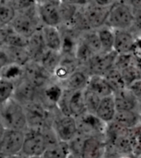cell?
<instances>
[{"label":"cell","mask_w":141,"mask_h":158,"mask_svg":"<svg viewBox=\"0 0 141 158\" xmlns=\"http://www.w3.org/2000/svg\"><path fill=\"white\" fill-rule=\"evenodd\" d=\"M116 111L117 109L115 107L114 95L111 94L101 98L100 103L94 114L103 122L110 123L114 119Z\"/></svg>","instance_id":"obj_17"},{"label":"cell","mask_w":141,"mask_h":158,"mask_svg":"<svg viewBox=\"0 0 141 158\" xmlns=\"http://www.w3.org/2000/svg\"><path fill=\"white\" fill-rule=\"evenodd\" d=\"M22 74L27 78L38 90H41L53 81V75L41 63L36 60H30L22 67Z\"/></svg>","instance_id":"obj_8"},{"label":"cell","mask_w":141,"mask_h":158,"mask_svg":"<svg viewBox=\"0 0 141 158\" xmlns=\"http://www.w3.org/2000/svg\"><path fill=\"white\" fill-rule=\"evenodd\" d=\"M103 75L114 92L126 87V83L122 75V73L117 68H111L110 70H107Z\"/></svg>","instance_id":"obj_25"},{"label":"cell","mask_w":141,"mask_h":158,"mask_svg":"<svg viewBox=\"0 0 141 158\" xmlns=\"http://www.w3.org/2000/svg\"><path fill=\"white\" fill-rule=\"evenodd\" d=\"M0 122L6 129L26 131L28 128L24 106L13 97L0 104Z\"/></svg>","instance_id":"obj_1"},{"label":"cell","mask_w":141,"mask_h":158,"mask_svg":"<svg viewBox=\"0 0 141 158\" xmlns=\"http://www.w3.org/2000/svg\"><path fill=\"white\" fill-rule=\"evenodd\" d=\"M97 32L100 40L102 52H111L114 51L115 30L104 25L97 29Z\"/></svg>","instance_id":"obj_23"},{"label":"cell","mask_w":141,"mask_h":158,"mask_svg":"<svg viewBox=\"0 0 141 158\" xmlns=\"http://www.w3.org/2000/svg\"><path fill=\"white\" fill-rule=\"evenodd\" d=\"M48 143L42 129L28 128L25 131V137L20 156L26 157H42Z\"/></svg>","instance_id":"obj_5"},{"label":"cell","mask_w":141,"mask_h":158,"mask_svg":"<svg viewBox=\"0 0 141 158\" xmlns=\"http://www.w3.org/2000/svg\"><path fill=\"white\" fill-rule=\"evenodd\" d=\"M105 146L98 136L87 135L85 137L82 157H99L105 154Z\"/></svg>","instance_id":"obj_19"},{"label":"cell","mask_w":141,"mask_h":158,"mask_svg":"<svg viewBox=\"0 0 141 158\" xmlns=\"http://www.w3.org/2000/svg\"><path fill=\"white\" fill-rule=\"evenodd\" d=\"M9 65H11L10 59L8 56V52L6 50V47H0V74H2L3 70L6 68H8Z\"/></svg>","instance_id":"obj_32"},{"label":"cell","mask_w":141,"mask_h":158,"mask_svg":"<svg viewBox=\"0 0 141 158\" xmlns=\"http://www.w3.org/2000/svg\"><path fill=\"white\" fill-rule=\"evenodd\" d=\"M131 6L135 12L141 10V0H124Z\"/></svg>","instance_id":"obj_34"},{"label":"cell","mask_w":141,"mask_h":158,"mask_svg":"<svg viewBox=\"0 0 141 158\" xmlns=\"http://www.w3.org/2000/svg\"><path fill=\"white\" fill-rule=\"evenodd\" d=\"M51 127L59 140L66 143L72 140L79 132L77 118L72 115L61 114L59 110L58 114L52 118Z\"/></svg>","instance_id":"obj_6"},{"label":"cell","mask_w":141,"mask_h":158,"mask_svg":"<svg viewBox=\"0 0 141 158\" xmlns=\"http://www.w3.org/2000/svg\"><path fill=\"white\" fill-rule=\"evenodd\" d=\"M83 96H84V101L87 113L94 114L98 104L100 103L102 97L88 88L83 89Z\"/></svg>","instance_id":"obj_31"},{"label":"cell","mask_w":141,"mask_h":158,"mask_svg":"<svg viewBox=\"0 0 141 158\" xmlns=\"http://www.w3.org/2000/svg\"><path fill=\"white\" fill-rule=\"evenodd\" d=\"M62 53L59 52H55L52 50L47 49L43 56L41 57L39 62L46 68L50 73H51L53 75L54 70L59 65L60 60H61Z\"/></svg>","instance_id":"obj_26"},{"label":"cell","mask_w":141,"mask_h":158,"mask_svg":"<svg viewBox=\"0 0 141 158\" xmlns=\"http://www.w3.org/2000/svg\"><path fill=\"white\" fill-rule=\"evenodd\" d=\"M37 1H38V0H37Z\"/></svg>","instance_id":"obj_40"},{"label":"cell","mask_w":141,"mask_h":158,"mask_svg":"<svg viewBox=\"0 0 141 158\" xmlns=\"http://www.w3.org/2000/svg\"><path fill=\"white\" fill-rule=\"evenodd\" d=\"M41 31L46 47L49 50L61 52L63 36L60 27L43 25L41 27Z\"/></svg>","instance_id":"obj_16"},{"label":"cell","mask_w":141,"mask_h":158,"mask_svg":"<svg viewBox=\"0 0 141 158\" xmlns=\"http://www.w3.org/2000/svg\"><path fill=\"white\" fill-rule=\"evenodd\" d=\"M25 137V131L5 129L0 139V157L20 156Z\"/></svg>","instance_id":"obj_7"},{"label":"cell","mask_w":141,"mask_h":158,"mask_svg":"<svg viewBox=\"0 0 141 158\" xmlns=\"http://www.w3.org/2000/svg\"><path fill=\"white\" fill-rule=\"evenodd\" d=\"M112 122L121 127L131 129L139 124V115L138 112L131 110H117Z\"/></svg>","instance_id":"obj_22"},{"label":"cell","mask_w":141,"mask_h":158,"mask_svg":"<svg viewBox=\"0 0 141 158\" xmlns=\"http://www.w3.org/2000/svg\"><path fill=\"white\" fill-rule=\"evenodd\" d=\"M89 75V73L85 69L77 68L64 81L59 84L63 87V89H65L83 90L84 89L87 88Z\"/></svg>","instance_id":"obj_14"},{"label":"cell","mask_w":141,"mask_h":158,"mask_svg":"<svg viewBox=\"0 0 141 158\" xmlns=\"http://www.w3.org/2000/svg\"><path fill=\"white\" fill-rule=\"evenodd\" d=\"M26 48L31 55V60L39 62L41 57L45 54V52L48 49L44 41L41 28L37 30L36 32H34L31 36H29Z\"/></svg>","instance_id":"obj_18"},{"label":"cell","mask_w":141,"mask_h":158,"mask_svg":"<svg viewBox=\"0 0 141 158\" xmlns=\"http://www.w3.org/2000/svg\"><path fill=\"white\" fill-rule=\"evenodd\" d=\"M61 1L77 6V7H84L90 2V0H61Z\"/></svg>","instance_id":"obj_33"},{"label":"cell","mask_w":141,"mask_h":158,"mask_svg":"<svg viewBox=\"0 0 141 158\" xmlns=\"http://www.w3.org/2000/svg\"><path fill=\"white\" fill-rule=\"evenodd\" d=\"M116 1H122V0H116Z\"/></svg>","instance_id":"obj_39"},{"label":"cell","mask_w":141,"mask_h":158,"mask_svg":"<svg viewBox=\"0 0 141 158\" xmlns=\"http://www.w3.org/2000/svg\"><path fill=\"white\" fill-rule=\"evenodd\" d=\"M113 95L117 110H131L137 112L139 100L130 89L126 87L121 89L114 92Z\"/></svg>","instance_id":"obj_15"},{"label":"cell","mask_w":141,"mask_h":158,"mask_svg":"<svg viewBox=\"0 0 141 158\" xmlns=\"http://www.w3.org/2000/svg\"><path fill=\"white\" fill-rule=\"evenodd\" d=\"M136 39L131 30H115L114 51L117 55H131Z\"/></svg>","instance_id":"obj_13"},{"label":"cell","mask_w":141,"mask_h":158,"mask_svg":"<svg viewBox=\"0 0 141 158\" xmlns=\"http://www.w3.org/2000/svg\"><path fill=\"white\" fill-rule=\"evenodd\" d=\"M133 27H136L141 31V10L135 12V23Z\"/></svg>","instance_id":"obj_35"},{"label":"cell","mask_w":141,"mask_h":158,"mask_svg":"<svg viewBox=\"0 0 141 158\" xmlns=\"http://www.w3.org/2000/svg\"><path fill=\"white\" fill-rule=\"evenodd\" d=\"M59 3L46 2L37 3V11L41 23L46 26L61 27L62 22Z\"/></svg>","instance_id":"obj_11"},{"label":"cell","mask_w":141,"mask_h":158,"mask_svg":"<svg viewBox=\"0 0 141 158\" xmlns=\"http://www.w3.org/2000/svg\"><path fill=\"white\" fill-rule=\"evenodd\" d=\"M9 26L15 31L28 38L43 26L39 18L37 5L26 11H17L15 18Z\"/></svg>","instance_id":"obj_3"},{"label":"cell","mask_w":141,"mask_h":158,"mask_svg":"<svg viewBox=\"0 0 141 158\" xmlns=\"http://www.w3.org/2000/svg\"><path fill=\"white\" fill-rule=\"evenodd\" d=\"M28 38L15 31L10 26L8 27V32L6 36L5 46L8 47H26Z\"/></svg>","instance_id":"obj_29"},{"label":"cell","mask_w":141,"mask_h":158,"mask_svg":"<svg viewBox=\"0 0 141 158\" xmlns=\"http://www.w3.org/2000/svg\"><path fill=\"white\" fill-rule=\"evenodd\" d=\"M61 0H38V3H46V2H54V3H59Z\"/></svg>","instance_id":"obj_38"},{"label":"cell","mask_w":141,"mask_h":158,"mask_svg":"<svg viewBox=\"0 0 141 158\" xmlns=\"http://www.w3.org/2000/svg\"><path fill=\"white\" fill-rule=\"evenodd\" d=\"M117 54L115 51L111 52H100L94 55L86 65L87 71L91 74L104 75L111 68L114 67Z\"/></svg>","instance_id":"obj_10"},{"label":"cell","mask_w":141,"mask_h":158,"mask_svg":"<svg viewBox=\"0 0 141 158\" xmlns=\"http://www.w3.org/2000/svg\"><path fill=\"white\" fill-rule=\"evenodd\" d=\"M109 9L110 7H102L91 2L83 7V13L91 29L97 30L105 25Z\"/></svg>","instance_id":"obj_12"},{"label":"cell","mask_w":141,"mask_h":158,"mask_svg":"<svg viewBox=\"0 0 141 158\" xmlns=\"http://www.w3.org/2000/svg\"><path fill=\"white\" fill-rule=\"evenodd\" d=\"M87 88L94 91L102 98L104 96L111 95L114 94V91L108 84L104 75H98V74H91L89 75Z\"/></svg>","instance_id":"obj_20"},{"label":"cell","mask_w":141,"mask_h":158,"mask_svg":"<svg viewBox=\"0 0 141 158\" xmlns=\"http://www.w3.org/2000/svg\"><path fill=\"white\" fill-rule=\"evenodd\" d=\"M14 92L13 98L22 105L31 103L39 96V90L23 74L14 80Z\"/></svg>","instance_id":"obj_9"},{"label":"cell","mask_w":141,"mask_h":158,"mask_svg":"<svg viewBox=\"0 0 141 158\" xmlns=\"http://www.w3.org/2000/svg\"><path fill=\"white\" fill-rule=\"evenodd\" d=\"M14 87L13 80L0 75V104L13 97Z\"/></svg>","instance_id":"obj_28"},{"label":"cell","mask_w":141,"mask_h":158,"mask_svg":"<svg viewBox=\"0 0 141 158\" xmlns=\"http://www.w3.org/2000/svg\"><path fill=\"white\" fill-rule=\"evenodd\" d=\"M135 23V11L126 1H116L110 7L107 26L114 30H131Z\"/></svg>","instance_id":"obj_2"},{"label":"cell","mask_w":141,"mask_h":158,"mask_svg":"<svg viewBox=\"0 0 141 158\" xmlns=\"http://www.w3.org/2000/svg\"><path fill=\"white\" fill-rule=\"evenodd\" d=\"M5 127H3V125L2 124V123L0 122V139H1V137H2V136H3V132H4V131H5Z\"/></svg>","instance_id":"obj_37"},{"label":"cell","mask_w":141,"mask_h":158,"mask_svg":"<svg viewBox=\"0 0 141 158\" xmlns=\"http://www.w3.org/2000/svg\"><path fill=\"white\" fill-rule=\"evenodd\" d=\"M23 106L28 128L42 129L46 126L51 125L50 109L43 104L39 98Z\"/></svg>","instance_id":"obj_4"},{"label":"cell","mask_w":141,"mask_h":158,"mask_svg":"<svg viewBox=\"0 0 141 158\" xmlns=\"http://www.w3.org/2000/svg\"><path fill=\"white\" fill-rule=\"evenodd\" d=\"M70 156L69 144L66 142L58 141L47 147L42 157L47 158H64Z\"/></svg>","instance_id":"obj_24"},{"label":"cell","mask_w":141,"mask_h":158,"mask_svg":"<svg viewBox=\"0 0 141 158\" xmlns=\"http://www.w3.org/2000/svg\"><path fill=\"white\" fill-rule=\"evenodd\" d=\"M16 14L17 10L12 3H0V27L9 26Z\"/></svg>","instance_id":"obj_27"},{"label":"cell","mask_w":141,"mask_h":158,"mask_svg":"<svg viewBox=\"0 0 141 158\" xmlns=\"http://www.w3.org/2000/svg\"><path fill=\"white\" fill-rule=\"evenodd\" d=\"M4 47H6V50L8 52L12 65H16L18 67L22 68L30 60H31V55L26 47H8V46H4Z\"/></svg>","instance_id":"obj_21"},{"label":"cell","mask_w":141,"mask_h":158,"mask_svg":"<svg viewBox=\"0 0 141 158\" xmlns=\"http://www.w3.org/2000/svg\"><path fill=\"white\" fill-rule=\"evenodd\" d=\"M8 27H0V47L5 46L6 36H7V32H8Z\"/></svg>","instance_id":"obj_36"},{"label":"cell","mask_w":141,"mask_h":158,"mask_svg":"<svg viewBox=\"0 0 141 158\" xmlns=\"http://www.w3.org/2000/svg\"><path fill=\"white\" fill-rule=\"evenodd\" d=\"M59 11H60V15H61L62 22L63 24L62 26H65L72 21L73 18H75V14L77 13L78 10L80 7L73 5L70 3H64L60 1L59 3Z\"/></svg>","instance_id":"obj_30"}]
</instances>
